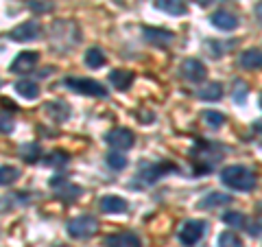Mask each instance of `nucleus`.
<instances>
[{
	"label": "nucleus",
	"mask_w": 262,
	"mask_h": 247,
	"mask_svg": "<svg viewBox=\"0 0 262 247\" xmlns=\"http://www.w3.org/2000/svg\"><path fill=\"white\" fill-rule=\"evenodd\" d=\"M142 31H144V37L149 39L151 44H160V46H164V44L173 42V33L166 31V29H153V27H144Z\"/></svg>",
	"instance_id": "18"
},
{
	"label": "nucleus",
	"mask_w": 262,
	"mask_h": 247,
	"mask_svg": "<svg viewBox=\"0 0 262 247\" xmlns=\"http://www.w3.org/2000/svg\"><path fill=\"white\" fill-rule=\"evenodd\" d=\"M63 84L68 86L70 90H75L79 94H88V96H107V88H103L98 81L94 79H77V77H66Z\"/></svg>",
	"instance_id": "6"
},
{
	"label": "nucleus",
	"mask_w": 262,
	"mask_h": 247,
	"mask_svg": "<svg viewBox=\"0 0 262 247\" xmlns=\"http://www.w3.org/2000/svg\"><path fill=\"white\" fill-rule=\"evenodd\" d=\"M196 3H199L201 7H206V5H210V3H212V0H196Z\"/></svg>",
	"instance_id": "38"
},
{
	"label": "nucleus",
	"mask_w": 262,
	"mask_h": 247,
	"mask_svg": "<svg viewBox=\"0 0 262 247\" xmlns=\"http://www.w3.org/2000/svg\"><path fill=\"white\" fill-rule=\"evenodd\" d=\"M223 221L227 225H232V228H243L245 225V215L243 212H236V210H229L223 215Z\"/></svg>",
	"instance_id": "30"
},
{
	"label": "nucleus",
	"mask_w": 262,
	"mask_h": 247,
	"mask_svg": "<svg viewBox=\"0 0 262 247\" xmlns=\"http://www.w3.org/2000/svg\"><path fill=\"white\" fill-rule=\"evenodd\" d=\"M260 108H262V94H260Z\"/></svg>",
	"instance_id": "40"
},
{
	"label": "nucleus",
	"mask_w": 262,
	"mask_h": 247,
	"mask_svg": "<svg viewBox=\"0 0 262 247\" xmlns=\"http://www.w3.org/2000/svg\"><path fill=\"white\" fill-rule=\"evenodd\" d=\"M247 92H249V88H247V84L245 81H234V101L236 103H245L247 101Z\"/></svg>",
	"instance_id": "32"
},
{
	"label": "nucleus",
	"mask_w": 262,
	"mask_h": 247,
	"mask_svg": "<svg viewBox=\"0 0 262 247\" xmlns=\"http://www.w3.org/2000/svg\"><path fill=\"white\" fill-rule=\"evenodd\" d=\"M18 177H20V171L15 169V167H5L0 169V184L3 186H11V184H15L18 182Z\"/></svg>",
	"instance_id": "25"
},
{
	"label": "nucleus",
	"mask_w": 262,
	"mask_h": 247,
	"mask_svg": "<svg viewBox=\"0 0 262 247\" xmlns=\"http://www.w3.org/2000/svg\"><path fill=\"white\" fill-rule=\"evenodd\" d=\"M101 210L107 215H122V212H127V201L118 195H107L101 199Z\"/></svg>",
	"instance_id": "13"
},
{
	"label": "nucleus",
	"mask_w": 262,
	"mask_h": 247,
	"mask_svg": "<svg viewBox=\"0 0 262 247\" xmlns=\"http://www.w3.org/2000/svg\"><path fill=\"white\" fill-rule=\"evenodd\" d=\"M11 131H13V122L7 116V112H3V134L7 136V134H11Z\"/></svg>",
	"instance_id": "34"
},
{
	"label": "nucleus",
	"mask_w": 262,
	"mask_h": 247,
	"mask_svg": "<svg viewBox=\"0 0 262 247\" xmlns=\"http://www.w3.org/2000/svg\"><path fill=\"white\" fill-rule=\"evenodd\" d=\"M221 147L212 145V142H199L192 151V164H194V173H208L223 160L221 158Z\"/></svg>",
	"instance_id": "2"
},
{
	"label": "nucleus",
	"mask_w": 262,
	"mask_h": 247,
	"mask_svg": "<svg viewBox=\"0 0 262 247\" xmlns=\"http://www.w3.org/2000/svg\"><path fill=\"white\" fill-rule=\"evenodd\" d=\"M68 153H63V151H53L48 158L44 160L46 167H63V164H68Z\"/></svg>",
	"instance_id": "29"
},
{
	"label": "nucleus",
	"mask_w": 262,
	"mask_h": 247,
	"mask_svg": "<svg viewBox=\"0 0 262 247\" xmlns=\"http://www.w3.org/2000/svg\"><path fill=\"white\" fill-rule=\"evenodd\" d=\"M39 35H42V24L37 20L22 22L15 29H11V33H9V37L13 42H33V39H37Z\"/></svg>",
	"instance_id": "7"
},
{
	"label": "nucleus",
	"mask_w": 262,
	"mask_h": 247,
	"mask_svg": "<svg viewBox=\"0 0 262 247\" xmlns=\"http://www.w3.org/2000/svg\"><path fill=\"white\" fill-rule=\"evenodd\" d=\"M182 75H184V79L192 81V84H201V81L206 79L208 70L199 59H184L182 61Z\"/></svg>",
	"instance_id": "11"
},
{
	"label": "nucleus",
	"mask_w": 262,
	"mask_h": 247,
	"mask_svg": "<svg viewBox=\"0 0 262 247\" xmlns=\"http://www.w3.org/2000/svg\"><path fill=\"white\" fill-rule=\"evenodd\" d=\"M20 158L29 164H35L39 158H42V147L37 142H27V145H20Z\"/></svg>",
	"instance_id": "23"
},
{
	"label": "nucleus",
	"mask_w": 262,
	"mask_h": 247,
	"mask_svg": "<svg viewBox=\"0 0 262 247\" xmlns=\"http://www.w3.org/2000/svg\"><path fill=\"white\" fill-rule=\"evenodd\" d=\"M256 131H262V122H256Z\"/></svg>",
	"instance_id": "39"
},
{
	"label": "nucleus",
	"mask_w": 262,
	"mask_h": 247,
	"mask_svg": "<svg viewBox=\"0 0 262 247\" xmlns=\"http://www.w3.org/2000/svg\"><path fill=\"white\" fill-rule=\"evenodd\" d=\"M206 232H208L206 221H194V219L186 221L182 225V230H179V243L184 247H194L203 236H206Z\"/></svg>",
	"instance_id": "5"
},
{
	"label": "nucleus",
	"mask_w": 262,
	"mask_h": 247,
	"mask_svg": "<svg viewBox=\"0 0 262 247\" xmlns=\"http://www.w3.org/2000/svg\"><path fill=\"white\" fill-rule=\"evenodd\" d=\"M247 232H249L251 236H260V234H262V221H256V223H251V225L247 228Z\"/></svg>",
	"instance_id": "35"
},
{
	"label": "nucleus",
	"mask_w": 262,
	"mask_h": 247,
	"mask_svg": "<svg viewBox=\"0 0 262 247\" xmlns=\"http://www.w3.org/2000/svg\"><path fill=\"white\" fill-rule=\"evenodd\" d=\"M219 247H245L243 245V241L238 236H236V232H221V236H219Z\"/></svg>",
	"instance_id": "27"
},
{
	"label": "nucleus",
	"mask_w": 262,
	"mask_h": 247,
	"mask_svg": "<svg viewBox=\"0 0 262 247\" xmlns=\"http://www.w3.org/2000/svg\"><path fill=\"white\" fill-rule=\"evenodd\" d=\"M85 64L90 68H101V66H105V53L101 48H90L85 53Z\"/></svg>",
	"instance_id": "24"
},
{
	"label": "nucleus",
	"mask_w": 262,
	"mask_h": 247,
	"mask_svg": "<svg viewBox=\"0 0 262 247\" xmlns=\"http://www.w3.org/2000/svg\"><path fill=\"white\" fill-rule=\"evenodd\" d=\"M241 66L247 70H256V68H262V51L258 48H249L241 55Z\"/></svg>",
	"instance_id": "21"
},
{
	"label": "nucleus",
	"mask_w": 262,
	"mask_h": 247,
	"mask_svg": "<svg viewBox=\"0 0 262 247\" xmlns=\"http://www.w3.org/2000/svg\"><path fill=\"white\" fill-rule=\"evenodd\" d=\"M160 11H166L170 15H184L186 13V0H155Z\"/></svg>",
	"instance_id": "22"
},
{
	"label": "nucleus",
	"mask_w": 262,
	"mask_h": 247,
	"mask_svg": "<svg viewBox=\"0 0 262 247\" xmlns=\"http://www.w3.org/2000/svg\"><path fill=\"white\" fill-rule=\"evenodd\" d=\"M232 203V195L227 193H208L203 199L199 201V210H212V208H219V205H227Z\"/></svg>",
	"instance_id": "14"
},
{
	"label": "nucleus",
	"mask_w": 262,
	"mask_h": 247,
	"mask_svg": "<svg viewBox=\"0 0 262 247\" xmlns=\"http://www.w3.org/2000/svg\"><path fill=\"white\" fill-rule=\"evenodd\" d=\"M37 61H39V53H37V51H22V53L11 61L9 70L13 72V75H22V72H29V70L35 68Z\"/></svg>",
	"instance_id": "10"
},
{
	"label": "nucleus",
	"mask_w": 262,
	"mask_h": 247,
	"mask_svg": "<svg viewBox=\"0 0 262 247\" xmlns=\"http://www.w3.org/2000/svg\"><path fill=\"white\" fill-rule=\"evenodd\" d=\"M170 171H175V164H170V162H155V164L144 167L140 173H138V177H140L144 184H155V182H160V179L166 175V173H170Z\"/></svg>",
	"instance_id": "9"
},
{
	"label": "nucleus",
	"mask_w": 262,
	"mask_h": 247,
	"mask_svg": "<svg viewBox=\"0 0 262 247\" xmlns=\"http://www.w3.org/2000/svg\"><path fill=\"white\" fill-rule=\"evenodd\" d=\"M15 92H18L20 96H24L27 101H35V98L39 96V88L35 81H29V79H20L18 84H15Z\"/></svg>",
	"instance_id": "20"
},
{
	"label": "nucleus",
	"mask_w": 262,
	"mask_h": 247,
	"mask_svg": "<svg viewBox=\"0 0 262 247\" xmlns=\"http://www.w3.org/2000/svg\"><path fill=\"white\" fill-rule=\"evenodd\" d=\"M75 22H70V20H57L53 24V29H51V44L55 51H70L75 44H79V39L81 37H68V33L66 31H70V27Z\"/></svg>",
	"instance_id": "3"
},
{
	"label": "nucleus",
	"mask_w": 262,
	"mask_h": 247,
	"mask_svg": "<svg viewBox=\"0 0 262 247\" xmlns=\"http://www.w3.org/2000/svg\"><path fill=\"white\" fill-rule=\"evenodd\" d=\"M196 96L201 98V101H219L221 96H223V86L219 84V81H210V84L203 86Z\"/></svg>",
	"instance_id": "19"
},
{
	"label": "nucleus",
	"mask_w": 262,
	"mask_h": 247,
	"mask_svg": "<svg viewBox=\"0 0 262 247\" xmlns=\"http://www.w3.org/2000/svg\"><path fill=\"white\" fill-rule=\"evenodd\" d=\"M105 142H107L114 151H125V149H131L134 147V134L125 127H116L105 134Z\"/></svg>",
	"instance_id": "8"
},
{
	"label": "nucleus",
	"mask_w": 262,
	"mask_h": 247,
	"mask_svg": "<svg viewBox=\"0 0 262 247\" xmlns=\"http://www.w3.org/2000/svg\"><path fill=\"white\" fill-rule=\"evenodd\" d=\"M203 116V120L208 122V127H212V129H219V127H223V122H225V116L221 112H214V110H206L201 114Z\"/></svg>",
	"instance_id": "26"
},
{
	"label": "nucleus",
	"mask_w": 262,
	"mask_h": 247,
	"mask_svg": "<svg viewBox=\"0 0 262 247\" xmlns=\"http://www.w3.org/2000/svg\"><path fill=\"white\" fill-rule=\"evenodd\" d=\"M59 247H70V245H59Z\"/></svg>",
	"instance_id": "41"
},
{
	"label": "nucleus",
	"mask_w": 262,
	"mask_h": 247,
	"mask_svg": "<svg viewBox=\"0 0 262 247\" xmlns=\"http://www.w3.org/2000/svg\"><path fill=\"white\" fill-rule=\"evenodd\" d=\"M221 182L227 188H234V191H253L256 186V175L247 169L241 167V164H232V167H225L221 171Z\"/></svg>",
	"instance_id": "1"
},
{
	"label": "nucleus",
	"mask_w": 262,
	"mask_h": 247,
	"mask_svg": "<svg viewBox=\"0 0 262 247\" xmlns=\"http://www.w3.org/2000/svg\"><path fill=\"white\" fill-rule=\"evenodd\" d=\"M53 3H42V0H29V9L35 13H44V11H53Z\"/></svg>",
	"instance_id": "33"
},
{
	"label": "nucleus",
	"mask_w": 262,
	"mask_h": 247,
	"mask_svg": "<svg viewBox=\"0 0 262 247\" xmlns=\"http://www.w3.org/2000/svg\"><path fill=\"white\" fill-rule=\"evenodd\" d=\"M260 208H262V205H260Z\"/></svg>",
	"instance_id": "42"
},
{
	"label": "nucleus",
	"mask_w": 262,
	"mask_h": 247,
	"mask_svg": "<svg viewBox=\"0 0 262 247\" xmlns=\"http://www.w3.org/2000/svg\"><path fill=\"white\" fill-rule=\"evenodd\" d=\"M79 195H81V188L75 186V184H66L63 191L57 193V197H59V199H63V201H72V199H77Z\"/></svg>",
	"instance_id": "31"
},
{
	"label": "nucleus",
	"mask_w": 262,
	"mask_h": 247,
	"mask_svg": "<svg viewBox=\"0 0 262 247\" xmlns=\"http://www.w3.org/2000/svg\"><path fill=\"white\" fill-rule=\"evenodd\" d=\"M59 184H66V177L63 175H55L51 179V186H59Z\"/></svg>",
	"instance_id": "36"
},
{
	"label": "nucleus",
	"mask_w": 262,
	"mask_h": 247,
	"mask_svg": "<svg viewBox=\"0 0 262 247\" xmlns=\"http://www.w3.org/2000/svg\"><path fill=\"white\" fill-rule=\"evenodd\" d=\"M105 243H107V247H142V241H140V238H138V234H134V232L114 234V236H110Z\"/></svg>",
	"instance_id": "12"
},
{
	"label": "nucleus",
	"mask_w": 262,
	"mask_h": 247,
	"mask_svg": "<svg viewBox=\"0 0 262 247\" xmlns=\"http://www.w3.org/2000/svg\"><path fill=\"white\" fill-rule=\"evenodd\" d=\"M107 167L114 169V171H122L127 167V158L122 153H118V151H110L107 153Z\"/></svg>",
	"instance_id": "28"
},
{
	"label": "nucleus",
	"mask_w": 262,
	"mask_h": 247,
	"mask_svg": "<svg viewBox=\"0 0 262 247\" xmlns=\"http://www.w3.org/2000/svg\"><path fill=\"white\" fill-rule=\"evenodd\" d=\"M212 24H214L219 31H234L238 27V18L229 11H216L212 15Z\"/></svg>",
	"instance_id": "15"
},
{
	"label": "nucleus",
	"mask_w": 262,
	"mask_h": 247,
	"mask_svg": "<svg viewBox=\"0 0 262 247\" xmlns=\"http://www.w3.org/2000/svg\"><path fill=\"white\" fill-rule=\"evenodd\" d=\"M256 15H258V20H260V24H262V0H260L258 7H256Z\"/></svg>",
	"instance_id": "37"
},
{
	"label": "nucleus",
	"mask_w": 262,
	"mask_h": 247,
	"mask_svg": "<svg viewBox=\"0 0 262 247\" xmlns=\"http://www.w3.org/2000/svg\"><path fill=\"white\" fill-rule=\"evenodd\" d=\"M44 112L51 116L55 122H63L66 118L70 116V108H68V103H57V101H51V103H46L44 105Z\"/></svg>",
	"instance_id": "17"
},
{
	"label": "nucleus",
	"mask_w": 262,
	"mask_h": 247,
	"mask_svg": "<svg viewBox=\"0 0 262 247\" xmlns=\"http://www.w3.org/2000/svg\"><path fill=\"white\" fill-rule=\"evenodd\" d=\"M110 84L116 90H127L131 84H134V72L125 70V68H116L110 72Z\"/></svg>",
	"instance_id": "16"
},
{
	"label": "nucleus",
	"mask_w": 262,
	"mask_h": 247,
	"mask_svg": "<svg viewBox=\"0 0 262 247\" xmlns=\"http://www.w3.org/2000/svg\"><path fill=\"white\" fill-rule=\"evenodd\" d=\"M68 234L72 238H79V241H85V238L90 236H94L96 234V230H98V221L94 217H90V215H83V217H77V219H72L68 221Z\"/></svg>",
	"instance_id": "4"
}]
</instances>
